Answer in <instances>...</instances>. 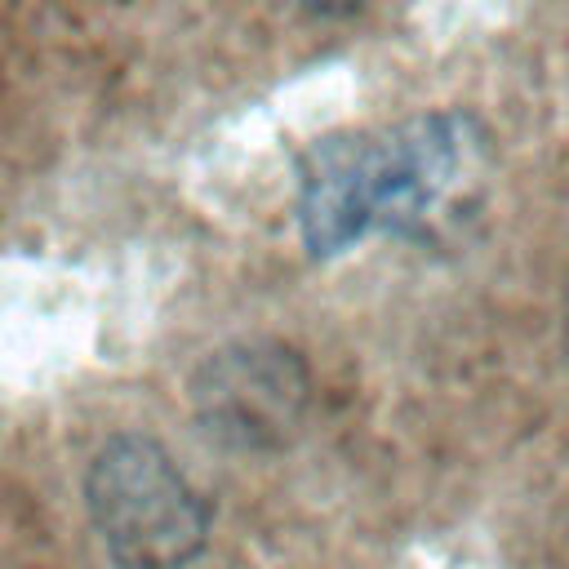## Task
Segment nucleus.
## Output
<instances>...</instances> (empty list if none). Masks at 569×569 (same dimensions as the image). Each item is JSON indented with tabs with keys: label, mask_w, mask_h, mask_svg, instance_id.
Returning a JSON list of instances; mask_svg holds the SVG:
<instances>
[{
	"label": "nucleus",
	"mask_w": 569,
	"mask_h": 569,
	"mask_svg": "<svg viewBox=\"0 0 569 569\" xmlns=\"http://www.w3.org/2000/svg\"><path fill=\"white\" fill-rule=\"evenodd\" d=\"M489 169V133L458 107L316 138L298 156V240L338 258L369 236H436L480 204Z\"/></svg>",
	"instance_id": "obj_1"
},
{
	"label": "nucleus",
	"mask_w": 569,
	"mask_h": 569,
	"mask_svg": "<svg viewBox=\"0 0 569 569\" xmlns=\"http://www.w3.org/2000/svg\"><path fill=\"white\" fill-rule=\"evenodd\" d=\"M84 507L116 569H187L209 538L200 493L147 436H111L93 453Z\"/></svg>",
	"instance_id": "obj_2"
},
{
	"label": "nucleus",
	"mask_w": 569,
	"mask_h": 569,
	"mask_svg": "<svg viewBox=\"0 0 569 569\" xmlns=\"http://www.w3.org/2000/svg\"><path fill=\"white\" fill-rule=\"evenodd\" d=\"M196 409L227 445H271L284 436L307 405L302 365L271 347H231L213 356L196 378Z\"/></svg>",
	"instance_id": "obj_3"
},
{
	"label": "nucleus",
	"mask_w": 569,
	"mask_h": 569,
	"mask_svg": "<svg viewBox=\"0 0 569 569\" xmlns=\"http://www.w3.org/2000/svg\"><path fill=\"white\" fill-rule=\"evenodd\" d=\"M302 4H311V9H329V13H333V9H351L356 0H302Z\"/></svg>",
	"instance_id": "obj_4"
}]
</instances>
